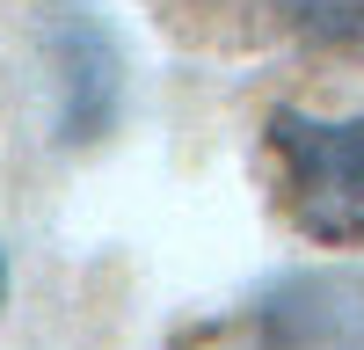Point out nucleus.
I'll use <instances>...</instances> for the list:
<instances>
[{"label": "nucleus", "mask_w": 364, "mask_h": 350, "mask_svg": "<svg viewBox=\"0 0 364 350\" xmlns=\"http://www.w3.org/2000/svg\"><path fill=\"white\" fill-rule=\"evenodd\" d=\"M269 154L284 161L291 212L321 241H364V117H269Z\"/></svg>", "instance_id": "nucleus-1"}, {"label": "nucleus", "mask_w": 364, "mask_h": 350, "mask_svg": "<svg viewBox=\"0 0 364 350\" xmlns=\"http://www.w3.org/2000/svg\"><path fill=\"white\" fill-rule=\"evenodd\" d=\"M51 66H58V132L66 139H95L117 117V102H124V58H117L109 29L87 8H58Z\"/></svg>", "instance_id": "nucleus-2"}, {"label": "nucleus", "mask_w": 364, "mask_h": 350, "mask_svg": "<svg viewBox=\"0 0 364 350\" xmlns=\"http://www.w3.org/2000/svg\"><path fill=\"white\" fill-rule=\"evenodd\" d=\"M0 292H8V270H0Z\"/></svg>", "instance_id": "nucleus-3"}]
</instances>
